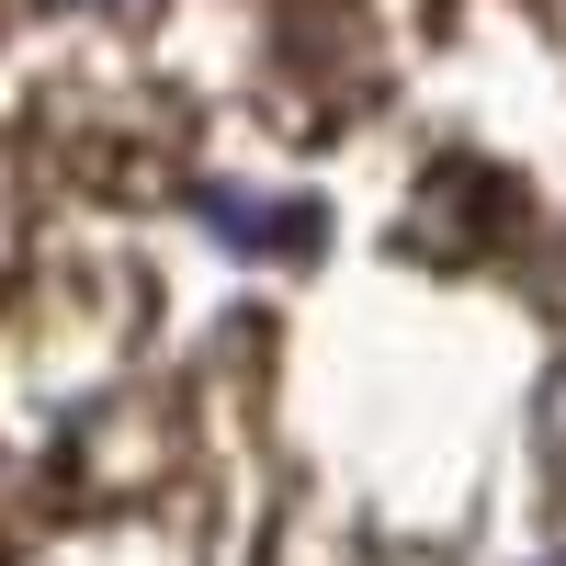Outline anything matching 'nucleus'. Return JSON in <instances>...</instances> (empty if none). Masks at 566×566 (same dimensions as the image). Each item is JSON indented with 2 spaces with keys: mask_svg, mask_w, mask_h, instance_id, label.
Returning a JSON list of instances; mask_svg holds the SVG:
<instances>
[]
</instances>
